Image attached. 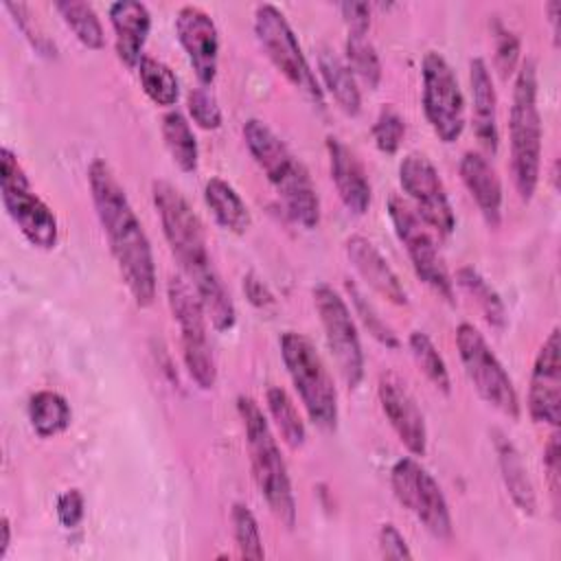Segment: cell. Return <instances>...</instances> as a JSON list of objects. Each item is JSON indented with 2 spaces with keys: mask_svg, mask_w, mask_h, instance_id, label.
<instances>
[{
  "mask_svg": "<svg viewBox=\"0 0 561 561\" xmlns=\"http://www.w3.org/2000/svg\"><path fill=\"white\" fill-rule=\"evenodd\" d=\"M346 291L351 296V302L355 307V313L359 316V320L364 322V327L368 329V333L379 342L383 344L386 348H399L401 342L397 337V333L392 331V327L379 316V311L375 309V305L359 291V287L351 280H346Z\"/></svg>",
  "mask_w": 561,
  "mask_h": 561,
  "instance_id": "d590c367",
  "label": "cell"
},
{
  "mask_svg": "<svg viewBox=\"0 0 561 561\" xmlns=\"http://www.w3.org/2000/svg\"><path fill=\"white\" fill-rule=\"evenodd\" d=\"M537 64L524 59L513 83L508 112L511 175L522 202H530L541 173V112L537 105Z\"/></svg>",
  "mask_w": 561,
  "mask_h": 561,
  "instance_id": "5b68a950",
  "label": "cell"
},
{
  "mask_svg": "<svg viewBox=\"0 0 561 561\" xmlns=\"http://www.w3.org/2000/svg\"><path fill=\"white\" fill-rule=\"evenodd\" d=\"M528 414L535 423L559 427L561 421V342L559 327H554L537 351L530 383H528Z\"/></svg>",
  "mask_w": 561,
  "mask_h": 561,
  "instance_id": "2e32d148",
  "label": "cell"
},
{
  "mask_svg": "<svg viewBox=\"0 0 561 561\" xmlns=\"http://www.w3.org/2000/svg\"><path fill=\"white\" fill-rule=\"evenodd\" d=\"M388 217L392 221L394 234L408 252L414 274L440 298L454 302V280L445 265V259L436 245L434 234L425 228L427 224L416 215V210L399 195L388 197Z\"/></svg>",
  "mask_w": 561,
  "mask_h": 561,
  "instance_id": "7c38bea8",
  "label": "cell"
},
{
  "mask_svg": "<svg viewBox=\"0 0 561 561\" xmlns=\"http://www.w3.org/2000/svg\"><path fill=\"white\" fill-rule=\"evenodd\" d=\"M110 24L114 28L116 57L127 68H138L151 31V13L138 0H118L110 4Z\"/></svg>",
  "mask_w": 561,
  "mask_h": 561,
  "instance_id": "7402d4cb",
  "label": "cell"
},
{
  "mask_svg": "<svg viewBox=\"0 0 561 561\" xmlns=\"http://www.w3.org/2000/svg\"><path fill=\"white\" fill-rule=\"evenodd\" d=\"M138 79L142 85V92L160 107L175 105L180 96V83L175 72L162 61L151 55H145L138 64Z\"/></svg>",
  "mask_w": 561,
  "mask_h": 561,
  "instance_id": "f546056e",
  "label": "cell"
},
{
  "mask_svg": "<svg viewBox=\"0 0 561 561\" xmlns=\"http://www.w3.org/2000/svg\"><path fill=\"white\" fill-rule=\"evenodd\" d=\"M344 252L362 280L377 291L381 298L394 305H408V294L397 272L388 263V259L379 252V248L362 234H351L344 241Z\"/></svg>",
  "mask_w": 561,
  "mask_h": 561,
  "instance_id": "ffe728a7",
  "label": "cell"
},
{
  "mask_svg": "<svg viewBox=\"0 0 561 561\" xmlns=\"http://www.w3.org/2000/svg\"><path fill=\"white\" fill-rule=\"evenodd\" d=\"M377 541H379V550L386 559H412L408 541L394 524H390V522L381 524V528L377 533Z\"/></svg>",
  "mask_w": 561,
  "mask_h": 561,
  "instance_id": "b9f144b4",
  "label": "cell"
},
{
  "mask_svg": "<svg viewBox=\"0 0 561 561\" xmlns=\"http://www.w3.org/2000/svg\"><path fill=\"white\" fill-rule=\"evenodd\" d=\"M88 186L92 204L116 261L123 283L138 307L156 300V261L151 241L112 167L96 158L88 167Z\"/></svg>",
  "mask_w": 561,
  "mask_h": 561,
  "instance_id": "7a4b0ae2",
  "label": "cell"
},
{
  "mask_svg": "<svg viewBox=\"0 0 561 561\" xmlns=\"http://www.w3.org/2000/svg\"><path fill=\"white\" fill-rule=\"evenodd\" d=\"M151 197L169 250L186 280L197 291L206 318L210 320L213 329L230 331L237 322V309L213 263L199 215L180 193V188L167 180H153Z\"/></svg>",
  "mask_w": 561,
  "mask_h": 561,
  "instance_id": "6da1fadb",
  "label": "cell"
},
{
  "mask_svg": "<svg viewBox=\"0 0 561 561\" xmlns=\"http://www.w3.org/2000/svg\"><path fill=\"white\" fill-rule=\"evenodd\" d=\"M408 346H410V353L414 357V364L425 375V379L438 392L449 394L451 392V377H449L447 364H445L443 355L438 353L436 344L432 342V337L425 331H412L410 337H408Z\"/></svg>",
  "mask_w": 561,
  "mask_h": 561,
  "instance_id": "d6a6232c",
  "label": "cell"
},
{
  "mask_svg": "<svg viewBox=\"0 0 561 561\" xmlns=\"http://www.w3.org/2000/svg\"><path fill=\"white\" fill-rule=\"evenodd\" d=\"M175 37L195 70L199 85H210L219 66V31L215 20L195 4H184L175 15Z\"/></svg>",
  "mask_w": 561,
  "mask_h": 561,
  "instance_id": "e0dca14e",
  "label": "cell"
},
{
  "mask_svg": "<svg viewBox=\"0 0 561 561\" xmlns=\"http://www.w3.org/2000/svg\"><path fill=\"white\" fill-rule=\"evenodd\" d=\"M0 195L7 215L31 245L39 250H53L57 245V217L33 191L26 171L9 147L0 149Z\"/></svg>",
  "mask_w": 561,
  "mask_h": 561,
  "instance_id": "52a82bcc",
  "label": "cell"
},
{
  "mask_svg": "<svg viewBox=\"0 0 561 561\" xmlns=\"http://www.w3.org/2000/svg\"><path fill=\"white\" fill-rule=\"evenodd\" d=\"M160 129H162L164 147H167L173 164L184 173H193L199 162V147H197V138H195L193 127L186 121V116L178 110H169L162 116Z\"/></svg>",
  "mask_w": 561,
  "mask_h": 561,
  "instance_id": "83f0119b",
  "label": "cell"
},
{
  "mask_svg": "<svg viewBox=\"0 0 561 561\" xmlns=\"http://www.w3.org/2000/svg\"><path fill=\"white\" fill-rule=\"evenodd\" d=\"M493 39H495V66L502 77H508L519 61V37L495 20Z\"/></svg>",
  "mask_w": 561,
  "mask_h": 561,
  "instance_id": "ab89813d",
  "label": "cell"
},
{
  "mask_svg": "<svg viewBox=\"0 0 561 561\" xmlns=\"http://www.w3.org/2000/svg\"><path fill=\"white\" fill-rule=\"evenodd\" d=\"M4 9L13 15V22L20 26V31L26 35V39L42 53V55H55V44L46 37L42 26L37 24L35 15L31 13L28 4L22 2H7Z\"/></svg>",
  "mask_w": 561,
  "mask_h": 561,
  "instance_id": "f35d334b",
  "label": "cell"
},
{
  "mask_svg": "<svg viewBox=\"0 0 561 561\" xmlns=\"http://www.w3.org/2000/svg\"><path fill=\"white\" fill-rule=\"evenodd\" d=\"M243 291H245V296L250 298V302L256 305V307H267V305L274 302V296H272L270 289L263 285V280L254 278L252 274H248V276L243 278Z\"/></svg>",
  "mask_w": 561,
  "mask_h": 561,
  "instance_id": "f6af8a7d",
  "label": "cell"
},
{
  "mask_svg": "<svg viewBox=\"0 0 561 561\" xmlns=\"http://www.w3.org/2000/svg\"><path fill=\"white\" fill-rule=\"evenodd\" d=\"M342 18L348 26V33H368L370 28V4L368 2H342L340 4Z\"/></svg>",
  "mask_w": 561,
  "mask_h": 561,
  "instance_id": "ee69618b",
  "label": "cell"
},
{
  "mask_svg": "<svg viewBox=\"0 0 561 561\" xmlns=\"http://www.w3.org/2000/svg\"><path fill=\"white\" fill-rule=\"evenodd\" d=\"M204 202L221 228L234 234H243L250 228L252 217L245 202L224 178H210L204 184Z\"/></svg>",
  "mask_w": 561,
  "mask_h": 561,
  "instance_id": "d4e9b609",
  "label": "cell"
},
{
  "mask_svg": "<svg viewBox=\"0 0 561 561\" xmlns=\"http://www.w3.org/2000/svg\"><path fill=\"white\" fill-rule=\"evenodd\" d=\"M265 403H267V410H270L280 436H283V440L291 449L302 447L305 438H307V427H305V421L300 419V414L296 410V403L287 394V390L280 388V386L267 388Z\"/></svg>",
  "mask_w": 561,
  "mask_h": 561,
  "instance_id": "1f68e13d",
  "label": "cell"
},
{
  "mask_svg": "<svg viewBox=\"0 0 561 561\" xmlns=\"http://www.w3.org/2000/svg\"><path fill=\"white\" fill-rule=\"evenodd\" d=\"M11 546V522L9 517L0 519V559L7 557V550Z\"/></svg>",
  "mask_w": 561,
  "mask_h": 561,
  "instance_id": "bcb514c9",
  "label": "cell"
},
{
  "mask_svg": "<svg viewBox=\"0 0 561 561\" xmlns=\"http://www.w3.org/2000/svg\"><path fill=\"white\" fill-rule=\"evenodd\" d=\"M318 68H320L322 83L331 92L337 107L342 112H346L348 116L359 114L362 94H359V88H357V79L351 72V68L346 66V61L337 53L324 48L318 55Z\"/></svg>",
  "mask_w": 561,
  "mask_h": 561,
  "instance_id": "484cf974",
  "label": "cell"
},
{
  "mask_svg": "<svg viewBox=\"0 0 561 561\" xmlns=\"http://www.w3.org/2000/svg\"><path fill=\"white\" fill-rule=\"evenodd\" d=\"M390 486L397 502L408 508L434 539H451L454 522L447 497L436 478L416 460V456H403L392 465Z\"/></svg>",
  "mask_w": 561,
  "mask_h": 561,
  "instance_id": "8fae6325",
  "label": "cell"
},
{
  "mask_svg": "<svg viewBox=\"0 0 561 561\" xmlns=\"http://www.w3.org/2000/svg\"><path fill=\"white\" fill-rule=\"evenodd\" d=\"M399 182L414 202L416 215L438 234H451L456 215L438 169L423 153H408L399 162Z\"/></svg>",
  "mask_w": 561,
  "mask_h": 561,
  "instance_id": "9a60e30c",
  "label": "cell"
},
{
  "mask_svg": "<svg viewBox=\"0 0 561 561\" xmlns=\"http://www.w3.org/2000/svg\"><path fill=\"white\" fill-rule=\"evenodd\" d=\"M186 107L197 127L208 129V131L221 127V121H224L221 107H219L215 94L206 85H197V88L188 90Z\"/></svg>",
  "mask_w": 561,
  "mask_h": 561,
  "instance_id": "74e56055",
  "label": "cell"
},
{
  "mask_svg": "<svg viewBox=\"0 0 561 561\" xmlns=\"http://www.w3.org/2000/svg\"><path fill=\"white\" fill-rule=\"evenodd\" d=\"M327 153H329V169L335 191L342 204L353 215H364L370 206V182L359 156L340 138H327Z\"/></svg>",
  "mask_w": 561,
  "mask_h": 561,
  "instance_id": "d6986e66",
  "label": "cell"
},
{
  "mask_svg": "<svg viewBox=\"0 0 561 561\" xmlns=\"http://www.w3.org/2000/svg\"><path fill=\"white\" fill-rule=\"evenodd\" d=\"M85 515V502L79 489H68L57 497V519L64 528H75Z\"/></svg>",
  "mask_w": 561,
  "mask_h": 561,
  "instance_id": "60d3db41",
  "label": "cell"
},
{
  "mask_svg": "<svg viewBox=\"0 0 561 561\" xmlns=\"http://www.w3.org/2000/svg\"><path fill=\"white\" fill-rule=\"evenodd\" d=\"M423 112L443 142H456L465 129V96L449 61L438 50H427L421 61Z\"/></svg>",
  "mask_w": 561,
  "mask_h": 561,
  "instance_id": "5bb4252c",
  "label": "cell"
},
{
  "mask_svg": "<svg viewBox=\"0 0 561 561\" xmlns=\"http://www.w3.org/2000/svg\"><path fill=\"white\" fill-rule=\"evenodd\" d=\"M344 55H346V66L355 75V79H362L368 88H377L381 81V61L379 55L368 39V33H348L346 44H344Z\"/></svg>",
  "mask_w": 561,
  "mask_h": 561,
  "instance_id": "836d02e7",
  "label": "cell"
},
{
  "mask_svg": "<svg viewBox=\"0 0 561 561\" xmlns=\"http://www.w3.org/2000/svg\"><path fill=\"white\" fill-rule=\"evenodd\" d=\"M373 140H375V147L381 151V153H397L401 142H403V136H405V121L403 116L399 114V110L394 105H383L373 123Z\"/></svg>",
  "mask_w": 561,
  "mask_h": 561,
  "instance_id": "8d00e7d4",
  "label": "cell"
},
{
  "mask_svg": "<svg viewBox=\"0 0 561 561\" xmlns=\"http://www.w3.org/2000/svg\"><path fill=\"white\" fill-rule=\"evenodd\" d=\"M493 445H495V454H497V465H500V473L504 480V486L513 500V504L524 513V515H535L537 508V495H535V486L533 480L528 476V469L522 460V454L517 451V447L500 432L493 434Z\"/></svg>",
  "mask_w": 561,
  "mask_h": 561,
  "instance_id": "cb8c5ba5",
  "label": "cell"
},
{
  "mask_svg": "<svg viewBox=\"0 0 561 561\" xmlns=\"http://www.w3.org/2000/svg\"><path fill=\"white\" fill-rule=\"evenodd\" d=\"M26 412L28 423L39 438H53L66 432L72 421V412L66 397H61L55 390H37L35 394H31Z\"/></svg>",
  "mask_w": 561,
  "mask_h": 561,
  "instance_id": "4316f807",
  "label": "cell"
},
{
  "mask_svg": "<svg viewBox=\"0 0 561 561\" xmlns=\"http://www.w3.org/2000/svg\"><path fill=\"white\" fill-rule=\"evenodd\" d=\"M243 140L250 156L274 186L285 213L302 228H316L320 224V197L302 160L259 118L243 123Z\"/></svg>",
  "mask_w": 561,
  "mask_h": 561,
  "instance_id": "3957f363",
  "label": "cell"
},
{
  "mask_svg": "<svg viewBox=\"0 0 561 561\" xmlns=\"http://www.w3.org/2000/svg\"><path fill=\"white\" fill-rule=\"evenodd\" d=\"M456 283L476 300L484 320L493 329H504L506 327V307H504L500 294L489 285V280L476 267L462 265L456 272Z\"/></svg>",
  "mask_w": 561,
  "mask_h": 561,
  "instance_id": "f1b7e54d",
  "label": "cell"
},
{
  "mask_svg": "<svg viewBox=\"0 0 561 561\" xmlns=\"http://www.w3.org/2000/svg\"><path fill=\"white\" fill-rule=\"evenodd\" d=\"M458 171L465 188L476 202L486 226L497 228L502 221L504 191H502V180L495 167L480 151H465L460 158Z\"/></svg>",
  "mask_w": 561,
  "mask_h": 561,
  "instance_id": "44dd1931",
  "label": "cell"
},
{
  "mask_svg": "<svg viewBox=\"0 0 561 561\" xmlns=\"http://www.w3.org/2000/svg\"><path fill=\"white\" fill-rule=\"evenodd\" d=\"M237 412L245 432V445L250 454V467L254 482L267 502L272 515L287 528L296 524V497L291 489V478L274 432L259 408V403L248 397H237Z\"/></svg>",
  "mask_w": 561,
  "mask_h": 561,
  "instance_id": "277c9868",
  "label": "cell"
},
{
  "mask_svg": "<svg viewBox=\"0 0 561 561\" xmlns=\"http://www.w3.org/2000/svg\"><path fill=\"white\" fill-rule=\"evenodd\" d=\"M230 522H232V535H234L239 554L243 559H256V561L263 559L265 550H263V539H261V530L254 513L245 504L237 502L232 504Z\"/></svg>",
  "mask_w": 561,
  "mask_h": 561,
  "instance_id": "e575fe53",
  "label": "cell"
},
{
  "mask_svg": "<svg viewBox=\"0 0 561 561\" xmlns=\"http://www.w3.org/2000/svg\"><path fill=\"white\" fill-rule=\"evenodd\" d=\"M311 296L333 362L344 383L357 388L364 379V351L351 309L329 283H318L311 289Z\"/></svg>",
  "mask_w": 561,
  "mask_h": 561,
  "instance_id": "4fadbf2b",
  "label": "cell"
},
{
  "mask_svg": "<svg viewBox=\"0 0 561 561\" xmlns=\"http://www.w3.org/2000/svg\"><path fill=\"white\" fill-rule=\"evenodd\" d=\"M381 410L394 430L401 445L412 456H423L427 449V427L425 416L419 410L414 397L408 392V388L390 373L379 377L377 386Z\"/></svg>",
  "mask_w": 561,
  "mask_h": 561,
  "instance_id": "ac0fdd59",
  "label": "cell"
},
{
  "mask_svg": "<svg viewBox=\"0 0 561 561\" xmlns=\"http://www.w3.org/2000/svg\"><path fill=\"white\" fill-rule=\"evenodd\" d=\"M456 348L462 368L480 399L504 416L517 419L519 397L513 379L508 377L504 364L497 359L484 335L471 322H460L456 327Z\"/></svg>",
  "mask_w": 561,
  "mask_h": 561,
  "instance_id": "30bf717a",
  "label": "cell"
},
{
  "mask_svg": "<svg viewBox=\"0 0 561 561\" xmlns=\"http://www.w3.org/2000/svg\"><path fill=\"white\" fill-rule=\"evenodd\" d=\"M167 302L180 327L182 359L188 377L199 390H213L217 383V364L208 342V318L197 291L186 278L171 276L167 283Z\"/></svg>",
  "mask_w": 561,
  "mask_h": 561,
  "instance_id": "ba28073f",
  "label": "cell"
},
{
  "mask_svg": "<svg viewBox=\"0 0 561 561\" xmlns=\"http://www.w3.org/2000/svg\"><path fill=\"white\" fill-rule=\"evenodd\" d=\"M543 469L548 473L550 493L559 495V471H561V447H559V432H552L546 447H543Z\"/></svg>",
  "mask_w": 561,
  "mask_h": 561,
  "instance_id": "7bdbcfd3",
  "label": "cell"
},
{
  "mask_svg": "<svg viewBox=\"0 0 561 561\" xmlns=\"http://www.w3.org/2000/svg\"><path fill=\"white\" fill-rule=\"evenodd\" d=\"M278 346L287 375L309 421L320 430H335L340 414L337 388L316 344L298 331H285L278 340Z\"/></svg>",
  "mask_w": 561,
  "mask_h": 561,
  "instance_id": "8992f818",
  "label": "cell"
},
{
  "mask_svg": "<svg viewBox=\"0 0 561 561\" xmlns=\"http://www.w3.org/2000/svg\"><path fill=\"white\" fill-rule=\"evenodd\" d=\"M469 85H471V101H473V110H471L473 134L489 153H495L500 142L497 94H495L491 70L482 57H473L469 61Z\"/></svg>",
  "mask_w": 561,
  "mask_h": 561,
  "instance_id": "603a6c76",
  "label": "cell"
},
{
  "mask_svg": "<svg viewBox=\"0 0 561 561\" xmlns=\"http://www.w3.org/2000/svg\"><path fill=\"white\" fill-rule=\"evenodd\" d=\"M55 11L61 15L66 26L75 33V37L85 48H92V50L103 48L105 33L92 4L79 2V0H64V2H55Z\"/></svg>",
  "mask_w": 561,
  "mask_h": 561,
  "instance_id": "4dcf8cb0",
  "label": "cell"
},
{
  "mask_svg": "<svg viewBox=\"0 0 561 561\" xmlns=\"http://www.w3.org/2000/svg\"><path fill=\"white\" fill-rule=\"evenodd\" d=\"M254 35L274 64V68L298 90L302 96H307L313 105H324V92L298 44V37L287 22L285 13L263 2L254 9Z\"/></svg>",
  "mask_w": 561,
  "mask_h": 561,
  "instance_id": "9c48e42d",
  "label": "cell"
}]
</instances>
